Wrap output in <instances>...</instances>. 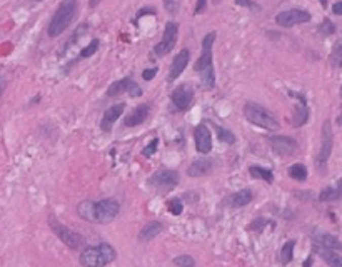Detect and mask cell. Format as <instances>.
<instances>
[{
    "mask_svg": "<svg viewBox=\"0 0 342 267\" xmlns=\"http://www.w3.org/2000/svg\"><path fill=\"white\" fill-rule=\"evenodd\" d=\"M269 145L276 154L284 157L292 156L297 150V142L292 137H287V135H274V137H269Z\"/></svg>",
    "mask_w": 342,
    "mask_h": 267,
    "instance_id": "7c38bea8",
    "label": "cell"
},
{
    "mask_svg": "<svg viewBox=\"0 0 342 267\" xmlns=\"http://www.w3.org/2000/svg\"><path fill=\"white\" fill-rule=\"evenodd\" d=\"M35 2H42V0H35Z\"/></svg>",
    "mask_w": 342,
    "mask_h": 267,
    "instance_id": "b9f144b4",
    "label": "cell"
},
{
    "mask_svg": "<svg viewBox=\"0 0 342 267\" xmlns=\"http://www.w3.org/2000/svg\"><path fill=\"white\" fill-rule=\"evenodd\" d=\"M252 199H254L252 190L244 189V190L236 192V194H232L229 197V204L232 207H244V206H247V204L252 202Z\"/></svg>",
    "mask_w": 342,
    "mask_h": 267,
    "instance_id": "7402d4cb",
    "label": "cell"
},
{
    "mask_svg": "<svg viewBox=\"0 0 342 267\" xmlns=\"http://www.w3.org/2000/svg\"><path fill=\"white\" fill-rule=\"evenodd\" d=\"M339 124H340V126H342V113H340V116H339Z\"/></svg>",
    "mask_w": 342,
    "mask_h": 267,
    "instance_id": "60d3db41",
    "label": "cell"
},
{
    "mask_svg": "<svg viewBox=\"0 0 342 267\" xmlns=\"http://www.w3.org/2000/svg\"><path fill=\"white\" fill-rule=\"evenodd\" d=\"M77 14V0H62L59 9L55 10L49 24V35L50 37H59L60 33L65 32V28L70 25L73 17Z\"/></svg>",
    "mask_w": 342,
    "mask_h": 267,
    "instance_id": "3957f363",
    "label": "cell"
},
{
    "mask_svg": "<svg viewBox=\"0 0 342 267\" xmlns=\"http://www.w3.org/2000/svg\"><path fill=\"white\" fill-rule=\"evenodd\" d=\"M116 257V249L110 244H99L95 247L84 249V252L81 254V264L84 267H104L113 262Z\"/></svg>",
    "mask_w": 342,
    "mask_h": 267,
    "instance_id": "277c9868",
    "label": "cell"
},
{
    "mask_svg": "<svg viewBox=\"0 0 342 267\" xmlns=\"http://www.w3.org/2000/svg\"><path fill=\"white\" fill-rule=\"evenodd\" d=\"M237 5H241V7H247V9H255V10H260V7L255 2H252V0H236Z\"/></svg>",
    "mask_w": 342,
    "mask_h": 267,
    "instance_id": "d590c367",
    "label": "cell"
},
{
    "mask_svg": "<svg viewBox=\"0 0 342 267\" xmlns=\"http://www.w3.org/2000/svg\"><path fill=\"white\" fill-rule=\"evenodd\" d=\"M150 109H152L150 104H140V105H137L135 109L130 112L127 117H125L124 124L127 127L140 126V124H144L147 121V117H149V113H150Z\"/></svg>",
    "mask_w": 342,
    "mask_h": 267,
    "instance_id": "2e32d148",
    "label": "cell"
},
{
    "mask_svg": "<svg viewBox=\"0 0 342 267\" xmlns=\"http://www.w3.org/2000/svg\"><path fill=\"white\" fill-rule=\"evenodd\" d=\"M99 45H100V42H99V39H94L92 42H90L87 47H85L82 52H81V57L82 59H87V57H90V55H94L97 50H99Z\"/></svg>",
    "mask_w": 342,
    "mask_h": 267,
    "instance_id": "4dcf8cb0",
    "label": "cell"
},
{
    "mask_svg": "<svg viewBox=\"0 0 342 267\" xmlns=\"http://www.w3.org/2000/svg\"><path fill=\"white\" fill-rule=\"evenodd\" d=\"M100 2H102V0H90V2H89V7H92V9H94V7H97V5H99Z\"/></svg>",
    "mask_w": 342,
    "mask_h": 267,
    "instance_id": "ab89813d",
    "label": "cell"
},
{
    "mask_svg": "<svg viewBox=\"0 0 342 267\" xmlns=\"http://www.w3.org/2000/svg\"><path fill=\"white\" fill-rule=\"evenodd\" d=\"M121 206L116 199H102V201H84L79 204L77 212L82 219L89 220V222L97 224H109L117 217Z\"/></svg>",
    "mask_w": 342,
    "mask_h": 267,
    "instance_id": "6da1fadb",
    "label": "cell"
},
{
    "mask_svg": "<svg viewBox=\"0 0 342 267\" xmlns=\"http://www.w3.org/2000/svg\"><path fill=\"white\" fill-rule=\"evenodd\" d=\"M49 225H50V229L55 232V236L59 237V239L64 242L67 247L73 249V251L81 249L85 244V239L79 234V232L68 229V227H65V225H62L59 220L54 217V215H50L49 217Z\"/></svg>",
    "mask_w": 342,
    "mask_h": 267,
    "instance_id": "52a82bcc",
    "label": "cell"
},
{
    "mask_svg": "<svg viewBox=\"0 0 342 267\" xmlns=\"http://www.w3.org/2000/svg\"><path fill=\"white\" fill-rule=\"evenodd\" d=\"M124 110H125V104H124V102L109 107V109L104 112V117H102V121H100V129L104 130V132H110L112 126L116 124L117 119L122 116Z\"/></svg>",
    "mask_w": 342,
    "mask_h": 267,
    "instance_id": "e0dca14e",
    "label": "cell"
},
{
    "mask_svg": "<svg viewBox=\"0 0 342 267\" xmlns=\"http://www.w3.org/2000/svg\"><path fill=\"white\" fill-rule=\"evenodd\" d=\"M149 184L157 187V189H174L175 185L179 184V172L177 170H169V169H162L154 172L149 179Z\"/></svg>",
    "mask_w": 342,
    "mask_h": 267,
    "instance_id": "30bf717a",
    "label": "cell"
},
{
    "mask_svg": "<svg viewBox=\"0 0 342 267\" xmlns=\"http://www.w3.org/2000/svg\"><path fill=\"white\" fill-rule=\"evenodd\" d=\"M289 177H292L295 180H306L307 179V167L304 164H294V166H290L289 170H287Z\"/></svg>",
    "mask_w": 342,
    "mask_h": 267,
    "instance_id": "4316f807",
    "label": "cell"
},
{
    "mask_svg": "<svg viewBox=\"0 0 342 267\" xmlns=\"http://www.w3.org/2000/svg\"><path fill=\"white\" fill-rule=\"evenodd\" d=\"M319 32H321L322 35H332V33L335 32V25L329 19H326L321 25H319Z\"/></svg>",
    "mask_w": 342,
    "mask_h": 267,
    "instance_id": "d6a6232c",
    "label": "cell"
},
{
    "mask_svg": "<svg viewBox=\"0 0 342 267\" xmlns=\"http://www.w3.org/2000/svg\"><path fill=\"white\" fill-rule=\"evenodd\" d=\"M294 247H295V241H287L281 249V254H279V260L282 264H289L294 257Z\"/></svg>",
    "mask_w": 342,
    "mask_h": 267,
    "instance_id": "484cf974",
    "label": "cell"
},
{
    "mask_svg": "<svg viewBox=\"0 0 342 267\" xmlns=\"http://www.w3.org/2000/svg\"><path fill=\"white\" fill-rule=\"evenodd\" d=\"M292 97L299 99L300 104L297 105V109L294 110V117H292V126L294 127H302L304 124H307L309 121V107H307V100L302 94L297 92H289Z\"/></svg>",
    "mask_w": 342,
    "mask_h": 267,
    "instance_id": "9a60e30c",
    "label": "cell"
},
{
    "mask_svg": "<svg viewBox=\"0 0 342 267\" xmlns=\"http://www.w3.org/2000/svg\"><path fill=\"white\" fill-rule=\"evenodd\" d=\"M156 73H157L156 67H152V69H145L144 72H142V79H144V81H152V79L156 77Z\"/></svg>",
    "mask_w": 342,
    "mask_h": 267,
    "instance_id": "8d00e7d4",
    "label": "cell"
},
{
    "mask_svg": "<svg viewBox=\"0 0 342 267\" xmlns=\"http://www.w3.org/2000/svg\"><path fill=\"white\" fill-rule=\"evenodd\" d=\"M249 172H250V175H252L254 179H262V180H265V182H272L274 180V174L271 172L269 169H264V167H259V166H252L249 169Z\"/></svg>",
    "mask_w": 342,
    "mask_h": 267,
    "instance_id": "d4e9b609",
    "label": "cell"
},
{
    "mask_svg": "<svg viewBox=\"0 0 342 267\" xmlns=\"http://www.w3.org/2000/svg\"><path fill=\"white\" fill-rule=\"evenodd\" d=\"M125 92H127L130 97H140L142 89H140V85L134 82L130 77L121 79V81L113 82L110 87L107 89V95H109V97H117V95L125 94Z\"/></svg>",
    "mask_w": 342,
    "mask_h": 267,
    "instance_id": "8fae6325",
    "label": "cell"
},
{
    "mask_svg": "<svg viewBox=\"0 0 342 267\" xmlns=\"http://www.w3.org/2000/svg\"><path fill=\"white\" fill-rule=\"evenodd\" d=\"M157 144H159V139H154L149 145L145 147L144 150H142V154H144L145 157H150V156H154L156 154V150H157Z\"/></svg>",
    "mask_w": 342,
    "mask_h": 267,
    "instance_id": "836d02e7",
    "label": "cell"
},
{
    "mask_svg": "<svg viewBox=\"0 0 342 267\" xmlns=\"http://www.w3.org/2000/svg\"><path fill=\"white\" fill-rule=\"evenodd\" d=\"M215 32H209L202 41V54L199 57V60L196 62L194 69L196 72H201V82L204 85V89H212L215 85V72L212 65V45L215 41Z\"/></svg>",
    "mask_w": 342,
    "mask_h": 267,
    "instance_id": "7a4b0ae2",
    "label": "cell"
},
{
    "mask_svg": "<svg viewBox=\"0 0 342 267\" xmlns=\"http://www.w3.org/2000/svg\"><path fill=\"white\" fill-rule=\"evenodd\" d=\"M330 64L334 67H342V39L334 45L332 54H330Z\"/></svg>",
    "mask_w": 342,
    "mask_h": 267,
    "instance_id": "f1b7e54d",
    "label": "cell"
},
{
    "mask_svg": "<svg viewBox=\"0 0 342 267\" xmlns=\"http://www.w3.org/2000/svg\"><path fill=\"white\" fill-rule=\"evenodd\" d=\"M205 4H207V0H197V5H196V15H199L201 12L205 10Z\"/></svg>",
    "mask_w": 342,
    "mask_h": 267,
    "instance_id": "74e56055",
    "label": "cell"
},
{
    "mask_svg": "<svg viewBox=\"0 0 342 267\" xmlns=\"http://www.w3.org/2000/svg\"><path fill=\"white\" fill-rule=\"evenodd\" d=\"M167 207H169V212L174 215H180L182 211H184V204H182L180 199H172V201H169Z\"/></svg>",
    "mask_w": 342,
    "mask_h": 267,
    "instance_id": "1f68e13d",
    "label": "cell"
},
{
    "mask_svg": "<svg viewBox=\"0 0 342 267\" xmlns=\"http://www.w3.org/2000/svg\"><path fill=\"white\" fill-rule=\"evenodd\" d=\"M332 145H334V132H332V124L330 121H326L322 126V137H321V150L316 159V167L319 172H326L329 157L332 154Z\"/></svg>",
    "mask_w": 342,
    "mask_h": 267,
    "instance_id": "8992f818",
    "label": "cell"
},
{
    "mask_svg": "<svg viewBox=\"0 0 342 267\" xmlns=\"http://www.w3.org/2000/svg\"><path fill=\"white\" fill-rule=\"evenodd\" d=\"M311 20V14L307 10L302 9H290V10H284V12L277 14L276 22L277 25H281L284 28H290L294 25H300L306 24V22Z\"/></svg>",
    "mask_w": 342,
    "mask_h": 267,
    "instance_id": "9c48e42d",
    "label": "cell"
},
{
    "mask_svg": "<svg viewBox=\"0 0 342 267\" xmlns=\"http://www.w3.org/2000/svg\"><path fill=\"white\" fill-rule=\"evenodd\" d=\"M170 100L172 104L177 107L179 110H187L191 109L192 102H194V90L191 85L182 84L179 87L174 89V92L170 94Z\"/></svg>",
    "mask_w": 342,
    "mask_h": 267,
    "instance_id": "4fadbf2b",
    "label": "cell"
},
{
    "mask_svg": "<svg viewBox=\"0 0 342 267\" xmlns=\"http://www.w3.org/2000/svg\"><path fill=\"white\" fill-rule=\"evenodd\" d=\"M177 37H179V25L175 24V22H167V24H165V28H164L162 41L154 47L156 55H159V57L167 55L170 50L175 47V44H177Z\"/></svg>",
    "mask_w": 342,
    "mask_h": 267,
    "instance_id": "ba28073f",
    "label": "cell"
},
{
    "mask_svg": "<svg viewBox=\"0 0 342 267\" xmlns=\"http://www.w3.org/2000/svg\"><path fill=\"white\" fill-rule=\"evenodd\" d=\"M174 264L177 267H196V260L191 255H177V257L174 259Z\"/></svg>",
    "mask_w": 342,
    "mask_h": 267,
    "instance_id": "f546056e",
    "label": "cell"
},
{
    "mask_svg": "<svg viewBox=\"0 0 342 267\" xmlns=\"http://www.w3.org/2000/svg\"><path fill=\"white\" fill-rule=\"evenodd\" d=\"M164 225L161 222H157V220H152V222H149L147 225L142 227L140 234H139V241L140 242H145V241H152L154 237H157L159 234L162 232Z\"/></svg>",
    "mask_w": 342,
    "mask_h": 267,
    "instance_id": "44dd1931",
    "label": "cell"
},
{
    "mask_svg": "<svg viewBox=\"0 0 342 267\" xmlns=\"http://www.w3.org/2000/svg\"><path fill=\"white\" fill-rule=\"evenodd\" d=\"M164 5H165V9H167V12H170V14H175L179 10L177 0H164Z\"/></svg>",
    "mask_w": 342,
    "mask_h": 267,
    "instance_id": "e575fe53",
    "label": "cell"
},
{
    "mask_svg": "<svg viewBox=\"0 0 342 267\" xmlns=\"http://www.w3.org/2000/svg\"><path fill=\"white\" fill-rule=\"evenodd\" d=\"M244 117H246L250 124H254V126L262 127L265 130L279 129L277 119L274 117L267 109H264L262 105L255 104V102H247V104L244 105Z\"/></svg>",
    "mask_w": 342,
    "mask_h": 267,
    "instance_id": "5b68a950",
    "label": "cell"
},
{
    "mask_svg": "<svg viewBox=\"0 0 342 267\" xmlns=\"http://www.w3.org/2000/svg\"><path fill=\"white\" fill-rule=\"evenodd\" d=\"M332 12H334L335 15H342V0H340V2H335V4L332 5Z\"/></svg>",
    "mask_w": 342,
    "mask_h": 267,
    "instance_id": "f35d334b",
    "label": "cell"
},
{
    "mask_svg": "<svg viewBox=\"0 0 342 267\" xmlns=\"http://www.w3.org/2000/svg\"><path fill=\"white\" fill-rule=\"evenodd\" d=\"M214 129H215V132H217V137H219L220 142H224V144H229V145L236 144V135H234L231 130L220 127V126H217V124H214Z\"/></svg>",
    "mask_w": 342,
    "mask_h": 267,
    "instance_id": "83f0119b",
    "label": "cell"
},
{
    "mask_svg": "<svg viewBox=\"0 0 342 267\" xmlns=\"http://www.w3.org/2000/svg\"><path fill=\"white\" fill-rule=\"evenodd\" d=\"M194 139H196V147L201 154L205 156L212 150V135H210V130L207 129L205 124H201V126L196 127Z\"/></svg>",
    "mask_w": 342,
    "mask_h": 267,
    "instance_id": "5bb4252c",
    "label": "cell"
},
{
    "mask_svg": "<svg viewBox=\"0 0 342 267\" xmlns=\"http://www.w3.org/2000/svg\"><path fill=\"white\" fill-rule=\"evenodd\" d=\"M342 197V177L337 182L335 187H326L324 190H321L319 194V201L322 202H330V201H337V199Z\"/></svg>",
    "mask_w": 342,
    "mask_h": 267,
    "instance_id": "cb8c5ba5",
    "label": "cell"
},
{
    "mask_svg": "<svg viewBox=\"0 0 342 267\" xmlns=\"http://www.w3.org/2000/svg\"><path fill=\"white\" fill-rule=\"evenodd\" d=\"M214 164L210 159H199V161H194L189 169H187V174L191 175V177H204V175H207L210 170H212Z\"/></svg>",
    "mask_w": 342,
    "mask_h": 267,
    "instance_id": "d6986e66",
    "label": "cell"
},
{
    "mask_svg": "<svg viewBox=\"0 0 342 267\" xmlns=\"http://www.w3.org/2000/svg\"><path fill=\"white\" fill-rule=\"evenodd\" d=\"M317 242L321 244L322 247L330 249V251H342V242L334 237L332 234H326V232H321V234L316 236Z\"/></svg>",
    "mask_w": 342,
    "mask_h": 267,
    "instance_id": "603a6c76",
    "label": "cell"
},
{
    "mask_svg": "<svg viewBox=\"0 0 342 267\" xmlns=\"http://www.w3.org/2000/svg\"><path fill=\"white\" fill-rule=\"evenodd\" d=\"M189 59H191V50L189 49H182L180 52L174 57V62H172V65H170V72H169V81L170 82L175 81V79L184 72Z\"/></svg>",
    "mask_w": 342,
    "mask_h": 267,
    "instance_id": "ac0fdd59",
    "label": "cell"
},
{
    "mask_svg": "<svg viewBox=\"0 0 342 267\" xmlns=\"http://www.w3.org/2000/svg\"><path fill=\"white\" fill-rule=\"evenodd\" d=\"M314 249L329 267H342V257L335 251H330V249H326L322 246H316Z\"/></svg>",
    "mask_w": 342,
    "mask_h": 267,
    "instance_id": "ffe728a7",
    "label": "cell"
}]
</instances>
